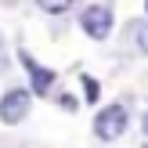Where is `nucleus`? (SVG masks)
<instances>
[{"mask_svg": "<svg viewBox=\"0 0 148 148\" xmlns=\"http://www.w3.org/2000/svg\"><path fill=\"white\" fill-rule=\"evenodd\" d=\"M4 69H7V54L0 51V72H4Z\"/></svg>", "mask_w": 148, "mask_h": 148, "instance_id": "nucleus-9", "label": "nucleus"}, {"mask_svg": "<svg viewBox=\"0 0 148 148\" xmlns=\"http://www.w3.org/2000/svg\"><path fill=\"white\" fill-rule=\"evenodd\" d=\"M36 7L47 11V14H65V11L72 7V0H36Z\"/></svg>", "mask_w": 148, "mask_h": 148, "instance_id": "nucleus-7", "label": "nucleus"}, {"mask_svg": "<svg viewBox=\"0 0 148 148\" xmlns=\"http://www.w3.org/2000/svg\"><path fill=\"white\" fill-rule=\"evenodd\" d=\"M130 36H134L137 51H145V54H148V22H134V25H130Z\"/></svg>", "mask_w": 148, "mask_h": 148, "instance_id": "nucleus-6", "label": "nucleus"}, {"mask_svg": "<svg viewBox=\"0 0 148 148\" xmlns=\"http://www.w3.org/2000/svg\"><path fill=\"white\" fill-rule=\"evenodd\" d=\"M145 11H148V0H145Z\"/></svg>", "mask_w": 148, "mask_h": 148, "instance_id": "nucleus-11", "label": "nucleus"}, {"mask_svg": "<svg viewBox=\"0 0 148 148\" xmlns=\"http://www.w3.org/2000/svg\"><path fill=\"white\" fill-rule=\"evenodd\" d=\"M145 148H148V145H145Z\"/></svg>", "mask_w": 148, "mask_h": 148, "instance_id": "nucleus-13", "label": "nucleus"}, {"mask_svg": "<svg viewBox=\"0 0 148 148\" xmlns=\"http://www.w3.org/2000/svg\"><path fill=\"white\" fill-rule=\"evenodd\" d=\"M18 62L25 65V72H29V94H36V98H43V94L54 87V72L47 69V65H40L29 51H18Z\"/></svg>", "mask_w": 148, "mask_h": 148, "instance_id": "nucleus-4", "label": "nucleus"}, {"mask_svg": "<svg viewBox=\"0 0 148 148\" xmlns=\"http://www.w3.org/2000/svg\"><path fill=\"white\" fill-rule=\"evenodd\" d=\"M62 108H65V112H76V101H72L69 94H62Z\"/></svg>", "mask_w": 148, "mask_h": 148, "instance_id": "nucleus-8", "label": "nucleus"}, {"mask_svg": "<svg viewBox=\"0 0 148 148\" xmlns=\"http://www.w3.org/2000/svg\"><path fill=\"white\" fill-rule=\"evenodd\" d=\"M79 83H83V94H87L83 101H90V105H94V101L101 98V83H98V79H94V76H87V72H83V76H79Z\"/></svg>", "mask_w": 148, "mask_h": 148, "instance_id": "nucleus-5", "label": "nucleus"}, {"mask_svg": "<svg viewBox=\"0 0 148 148\" xmlns=\"http://www.w3.org/2000/svg\"><path fill=\"white\" fill-rule=\"evenodd\" d=\"M79 29L90 40H108V33H112V11L105 4H90L87 11H79Z\"/></svg>", "mask_w": 148, "mask_h": 148, "instance_id": "nucleus-3", "label": "nucleus"}, {"mask_svg": "<svg viewBox=\"0 0 148 148\" xmlns=\"http://www.w3.org/2000/svg\"><path fill=\"white\" fill-rule=\"evenodd\" d=\"M29 105H33L29 87H11V90L0 98V123H7V127L22 123V119L29 116Z\"/></svg>", "mask_w": 148, "mask_h": 148, "instance_id": "nucleus-1", "label": "nucleus"}, {"mask_svg": "<svg viewBox=\"0 0 148 148\" xmlns=\"http://www.w3.org/2000/svg\"><path fill=\"white\" fill-rule=\"evenodd\" d=\"M141 127H145V134H148V112H145V119H141Z\"/></svg>", "mask_w": 148, "mask_h": 148, "instance_id": "nucleus-10", "label": "nucleus"}, {"mask_svg": "<svg viewBox=\"0 0 148 148\" xmlns=\"http://www.w3.org/2000/svg\"><path fill=\"white\" fill-rule=\"evenodd\" d=\"M123 130H127V108L123 105H108L94 116V137H101V141H116V137H123Z\"/></svg>", "mask_w": 148, "mask_h": 148, "instance_id": "nucleus-2", "label": "nucleus"}, {"mask_svg": "<svg viewBox=\"0 0 148 148\" xmlns=\"http://www.w3.org/2000/svg\"><path fill=\"white\" fill-rule=\"evenodd\" d=\"M0 51H4V43H0Z\"/></svg>", "mask_w": 148, "mask_h": 148, "instance_id": "nucleus-12", "label": "nucleus"}]
</instances>
